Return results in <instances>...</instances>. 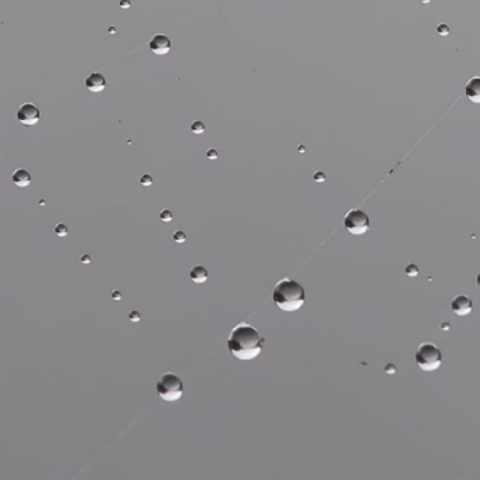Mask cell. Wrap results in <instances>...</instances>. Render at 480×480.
<instances>
[{
  "label": "cell",
  "mask_w": 480,
  "mask_h": 480,
  "mask_svg": "<svg viewBox=\"0 0 480 480\" xmlns=\"http://www.w3.org/2000/svg\"><path fill=\"white\" fill-rule=\"evenodd\" d=\"M465 95L471 100L472 103L480 105V78L475 76L468 80L465 86Z\"/></svg>",
  "instance_id": "30bf717a"
},
{
  "label": "cell",
  "mask_w": 480,
  "mask_h": 480,
  "mask_svg": "<svg viewBox=\"0 0 480 480\" xmlns=\"http://www.w3.org/2000/svg\"><path fill=\"white\" fill-rule=\"evenodd\" d=\"M189 276H190V279H192L194 283H204L206 280L209 279V272H207V269H206L204 266L197 265V266L192 268V271H190V273H189Z\"/></svg>",
  "instance_id": "7c38bea8"
},
{
  "label": "cell",
  "mask_w": 480,
  "mask_h": 480,
  "mask_svg": "<svg viewBox=\"0 0 480 480\" xmlns=\"http://www.w3.org/2000/svg\"><path fill=\"white\" fill-rule=\"evenodd\" d=\"M314 180L315 182H324V180H325V175H324L323 172H317V174L314 175Z\"/></svg>",
  "instance_id": "7402d4cb"
},
{
  "label": "cell",
  "mask_w": 480,
  "mask_h": 480,
  "mask_svg": "<svg viewBox=\"0 0 480 480\" xmlns=\"http://www.w3.org/2000/svg\"><path fill=\"white\" fill-rule=\"evenodd\" d=\"M120 6H121L122 9H124V7H125V9H128V7L131 6L130 0H121V1H120Z\"/></svg>",
  "instance_id": "cb8c5ba5"
},
{
  "label": "cell",
  "mask_w": 480,
  "mask_h": 480,
  "mask_svg": "<svg viewBox=\"0 0 480 480\" xmlns=\"http://www.w3.org/2000/svg\"><path fill=\"white\" fill-rule=\"evenodd\" d=\"M130 320H131V321H137V323H138V321H140V320H141L140 313H138V311H131V313H130Z\"/></svg>",
  "instance_id": "44dd1931"
},
{
  "label": "cell",
  "mask_w": 480,
  "mask_h": 480,
  "mask_svg": "<svg viewBox=\"0 0 480 480\" xmlns=\"http://www.w3.org/2000/svg\"><path fill=\"white\" fill-rule=\"evenodd\" d=\"M40 109L33 103H24L18 109L17 112V120L18 122H21L23 125L31 127L35 125L37 122L40 121Z\"/></svg>",
  "instance_id": "8992f818"
},
{
  "label": "cell",
  "mask_w": 480,
  "mask_h": 480,
  "mask_svg": "<svg viewBox=\"0 0 480 480\" xmlns=\"http://www.w3.org/2000/svg\"><path fill=\"white\" fill-rule=\"evenodd\" d=\"M451 308H452V313L459 317H465V315H469L473 310V303H472L471 297L465 296V295H458L456 297H454L452 303H451Z\"/></svg>",
  "instance_id": "52a82bcc"
},
{
  "label": "cell",
  "mask_w": 480,
  "mask_h": 480,
  "mask_svg": "<svg viewBox=\"0 0 480 480\" xmlns=\"http://www.w3.org/2000/svg\"><path fill=\"white\" fill-rule=\"evenodd\" d=\"M417 366L424 372H434L442 365V352L432 342H424L419 347L414 355Z\"/></svg>",
  "instance_id": "3957f363"
},
{
  "label": "cell",
  "mask_w": 480,
  "mask_h": 480,
  "mask_svg": "<svg viewBox=\"0 0 480 480\" xmlns=\"http://www.w3.org/2000/svg\"><path fill=\"white\" fill-rule=\"evenodd\" d=\"M273 301L283 311H296L305 301L304 288L293 279H282L273 289Z\"/></svg>",
  "instance_id": "7a4b0ae2"
},
{
  "label": "cell",
  "mask_w": 480,
  "mask_h": 480,
  "mask_svg": "<svg viewBox=\"0 0 480 480\" xmlns=\"http://www.w3.org/2000/svg\"><path fill=\"white\" fill-rule=\"evenodd\" d=\"M190 130H192V132H194V134L200 135V134H203V132L206 131V125H204V122L203 121H194L192 122V125H190Z\"/></svg>",
  "instance_id": "5bb4252c"
},
{
  "label": "cell",
  "mask_w": 480,
  "mask_h": 480,
  "mask_svg": "<svg viewBox=\"0 0 480 480\" xmlns=\"http://www.w3.org/2000/svg\"><path fill=\"white\" fill-rule=\"evenodd\" d=\"M159 218H161L164 223H169V221H172V211L168 209L162 210V211H161V214H159Z\"/></svg>",
  "instance_id": "2e32d148"
},
{
  "label": "cell",
  "mask_w": 480,
  "mask_h": 480,
  "mask_svg": "<svg viewBox=\"0 0 480 480\" xmlns=\"http://www.w3.org/2000/svg\"><path fill=\"white\" fill-rule=\"evenodd\" d=\"M152 183H154V179H152V176H151V175L145 174L141 176V184H142V186H151Z\"/></svg>",
  "instance_id": "e0dca14e"
},
{
  "label": "cell",
  "mask_w": 480,
  "mask_h": 480,
  "mask_svg": "<svg viewBox=\"0 0 480 480\" xmlns=\"http://www.w3.org/2000/svg\"><path fill=\"white\" fill-rule=\"evenodd\" d=\"M263 338L256 328L245 323H240L233 328L227 340L230 352L241 360H251L262 352Z\"/></svg>",
  "instance_id": "6da1fadb"
},
{
  "label": "cell",
  "mask_w": 480,
  "mask_h": 480,
  "mask_svg": "<svg viewBox=\"0 0 480 480\" xmlns=\"http://www.w3.org/2000/svg\"><path fill=\"white\" fill-rule=\"evenodd\" d=\"M186 240H187V236L182 230H178V231L174 233V241L176 244H183V242H186Z\"/></svg>",
  "instance_id": "9a60e30c"
},
{
  "label": "cell",
  "mask_w": 480,
  "mask_h": 480,
  "mask_svg": "<svg viewBox=\"0 0 480 480\" xmlns=\"http://www.w3.org/2000/svg\"><path fill=\"white\" fill-rule=\"evenodd\" d=\"M171 40L164 34H157L149 41V48L155 55H165L171 51Z\"/></svg>",
  "instance_id": "ba28073f"
},
{
  "label": "cell",
  "mask_w": 480,
  "mask_h": 480,
  "mask_svg": "<svg viewBox=\"0 0 480 480\" xmlns=\"http://www.w3.org/2000/svg\"><path fill=\"white\" fill-rule=\"evenodd\" d=\"M476 283H478V286L480 288V272L478 273V276H476Z\"/></svg>",
  "instance_id": "484cf974"
},
{
  "label": "cell",
  "mask_w": 480,
  "mask_h": 480,
  "mask_svg": "<svg viewBox=\"0 0 480 480\" xmlns=\"http://www.w3.org/2000/svg\"><path fill=\"white\" fill-rule=\"evenodd\" d=\"M31 175L28 171L23 169V168H18L14 171V174L11 175V182L18 186V187H28L31 184Z\"/></svg>",
  "instance_id": "8fae6325"
},
{
  "label": "cell",
  "mask_w": 480,
  "mask_h": 480,
  "mask_svg": "<svg viewBox=\"0 0 480 480\" xmlns=\"http://www.w3.org/2000/svg\"><path fill=\"white\" fill-rule=\"evenodd\" d=\"M90 261H92V258H90L89 255H83V256H82V262H83V263H90Z\"/></svg>",
  "instance_id": "d4e9b609"
},
{
  "label": "cell",
  "mask_w": 480,
  "mask_h": 480,
  "mask_svg": "<svg viewBox=\"0 0 480 480\" xmlns=\"http://www.w3.org/2000/svg\"><path fill=\"white\" fill-rule=\"evenodd\" d=\"M112 297H113L114 300H121L122 299L121 292H120V290H113V292H112Z\"/></svg>",
  "instance_id": "603a6c76"
},
{
  "label": "cell",
  "mask_w": 480,
  "mask_h": 480,
  "mask_svg": "<svg viewBox=\"0 0 480 480\" xmlns=\"http://www.w3.org/2000/svg\"><path fill=\"white\" fill-rule=\"evenodd\" d=\"M406 273H407L409 276H416V275H419V268H417L416 265H409V266L406 268Z\"/></svg>",
  "instance_id": "ac0fdd59"
},
{
  "label": "cell",
  "mask_w": 480,
  "mask_h": 480,
  "mask_svg": "<svg viewBox=\"0 0 480 480\" xmlns=\"http://www.w3.org/2000/svg\"><path fill=\"white\" fill-rule=\"evenodd\" d=\"M438 33L441 35L449 34V27L446 26V24H441V26L438 27Z\"/></svg>",
  "instance_id": "d6986e66"
},
{
  "label": "cell",
  "mask_w": 480,
  "mask_h": 480,
  "mask_svg": "<svg viewBox=\"0 0 480 480\" xmlns=\"http://www.w3.org/2000/svg\"><path fill=\"white\" fill-rule=\"evenodd\" d=\"M344 227L354 236H362L370 227V220L363 210L352 209L344 218Z\"/></svg>",
  "instance_id": "5b68a950"
},
{
  "label": "cell",
  "mask_w": 480,
  "mask_h": 480,
  "mask_svg": "<svg viewBox=\"0 0 480 480\" xmlns=\"http://www.w3.org/2000/svg\"><path fill=\"white\" fill-rule=\"evenodd\" d=\"M157 394L166 402L179 400L184 393V386L182 379L175 373H164L157 380L155 384Z\"/></svg>",
  "instance_id": "277c9868"
},
{
  "label": "cell",
  "mask_w": 480,
  "mask_h": 480,
  "mask_svg": "<svg viewBox=\"0 0 480 480\" xmlns=\"http://www.w3.org/2000/svg\"><path fill=\"white\" fill-rule=\"evenodd\" d=\"M207 158H209V159H217L218 158L217 149H214V148L209 149V151H207Z\"/></svg>",
  "instance_id": "ffe728a7"
},
{
  "label": "cell",
  "mask_w": 480,
  "mask_h": 480,
  "mask_svg": "<svg viewBox=\"0 0 480 480\" xmlns=\"http://www.w3.org/2000/svg\"><path fill=\"white\" fill-rule=\"evenodd\" d=\"M54 233H55V236H58V237H66L68 236V233H69V228H68L66 224L60 223V224H57V226H55Z\"/></svg>",
  "instance_id": "4fadbf2b"
},
{
  "label": "cell",
  "mask_w": 480,
  "mask_h": 480,
  "mask_svg": "<svg viewBox=\"0 0 480 480\" xmlns=\"http://www.w3.org/2000/svg\"><path fill=\"white\" fill-rule=\"evenodd\" d=\"M85 85H86V89L89 92L92 93H100L103 92L106 87V78L102 75V73H90L89 76L85 80Z\"/></svg>",
  "instance_id": "9c48e42d"
}]
</instances>
